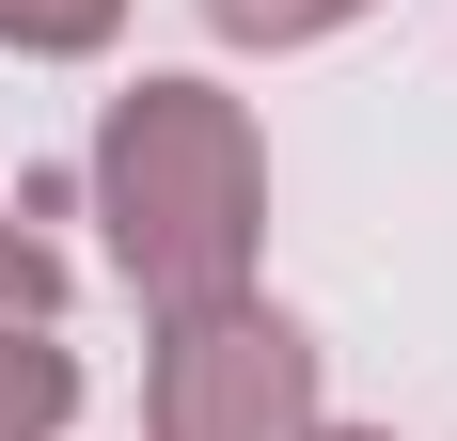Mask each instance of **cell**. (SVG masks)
<instances>
[{"label":"cell","mask_w":457,"mask_h":441,"mask_svg":"<svg viewBox=\"0 0 457 441\" xmlns=\"http://www.w3.org/2000/svg\"><path fill=\"white\" fill-rule=\"evenodd\" d=\"M95 189H111V268H127L158 315L253 300L269 158H253V127H237V95H205V79H142V95H111Z\"/></svg>","instance_id":"obj_1"},{"label":"cell","mask_w":457,"mask_h":441,"mask_svg":"<svg viewBox=\"0 0 457 441\" xmlns=\"http://www.w3.org/2000/svg\"><path fill=\"white\" fill-rule=\"evenodd\" d=\"M158 441H316V347L284 331L269 300H205L158 331Z\"/></svg>","instance_id":"obj_2"},{"label":"cell","mask_w":457,"mask_h":441,"mask_svg":"<svg viewBox=\"0 0 457 441\" xmlns=\"http://www.w3.org/2000/svg\"><path fill=\"white\" fill-rule=\"evenodd\" d=\"M63 410H79V362L47 331H0V441H63Z\"/></svg>","instance_id":"obj_3"},{"label":"cell","mask_w":457,"mask_h":441,"mask_svg":"<svg viewBox=\"0 0 457 441\" xmlns=\"http://www.w3.org/2000/svg\"><path fill=\"white\" fill-rule=\"evenodd\" d=\"M111 32H127V0H0V47H32V63H79Z\"/></svg>","instance_id":"obj_4"},{"label":"cell","mask_w":457,"mask_h":441,"mask_svg":"<svg viewBox=\"0 0 457 441\" xmlns=\"http://www.w3.org/2000/svg\"><path fill=\"white\" fill-rule=\"evenodd\" d=\"M47 315H63V253L0 205V331H47Z\"/></svg>","instance_id":"obj_5"},{"label":"cell","mask_w":457,"mask_h":441,"mask_svg":"<svg viewBox=\"0 0 457 441\" xmlns=\"http://www.w3.org/2000/svg\"><path fill=\"white\" fill-rule=\"evenodd\" d=\"M205 16H221L237 47H316V32H347L363 0H205Z\"/></svg>","instance_id":"obj_6"},{"label":"cell","mask_w":457,"mask_h":441,"mask_svg":"<svg viewBox=\"0 0 457 441\" xmlns=\"http://www.w3.org/2000/svg\"><path fill=\"white\" fill-rule=\"evenodd\" d=\"M316 441H347V426H316Z\"/></svg>","instance_id":"obj_7"}]
</instances>
